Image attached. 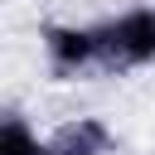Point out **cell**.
I'll use <instances>...</instances> for the list:
<instances>
[{"mask_svg": "<svg viewBox=\"0 0 155 155\" xmlns=\"http://www.w3.org/2000/svg\"><path fill=\"white\" fill-rule=\"evenodd\" d=\"M44 58L58 78H78L92 63H102V44H97V24H44Z\"/></svg>", "mask_w": 155, "mask_h": 155, "instance_id": "cell-2", "label": "cell"}, {"mask_svg": "<svg viewBox=\"0 0 155 155\" xmlns=\"http://www.w3.org/2000/svg\"><path fill=\"white\" fill-rule=\"evenodd\" d=\"M97 44H102V68H145V63H155V10L136 5V10L97 24Z\"/></svg>", "mask_w": 155, "mask_h": 155, "instance_id": "cell-1", "label": "cell"}, {"mask_svg": "<svg viewBox=\"0 0 155 155\" xmlns=\"http://www.w3.org/2000/svg\"><path fill=\"white\" fill-rule=\"evenodd\" d=\"M0 155H48V140H39V131L19 111H10L0 126Z\"/></svg>", "mask_w": 155, "mask_h": 155, "instance_id": "cell-4", "label": "cell"}, {"mask_svg": "<svg viewBox=\"0 0 155 155\" xmlns=\"http://www.w3.org/2000/svg\"><path fill=\"white\" fill-rule=\"evenodd\" d=\"M44 140H48V155H107L116 136L102 116H73V121L53 126Z\"/></svg>", "mask_w": 155, "mask_h": 155, "instance_id": "cell-3", "label": "cell"}]
</instances>
